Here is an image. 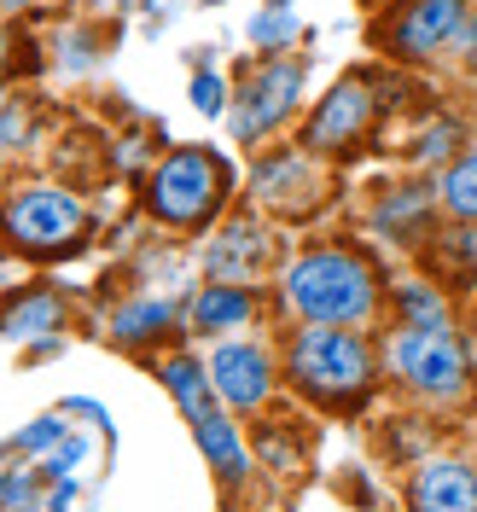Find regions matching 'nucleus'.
<instances>
[{"label":"nucleus","instance_id":"24","mask_svg":"<svg viewBox=\"0 0 477 512\" xmlns=\"http://www.w3.org/2000/svg\"><path fill=\"white\" fill-rule=\"evenodd\" d=\"M274 6H286V0H274Z\"/></svg>","mask_w":477,"mask_h":512},{"label":"nucleus","instance_id":"5","mask_svg":"<svg viewBox=\"0 0 477 512\" xmlns=\"http://www.w3.org/2000/svg\"><path fill=\"white\" fill-rule=\"evenodd\" d=\"M82 222H88L82 204L59 187H30L6 204V233L35 256H53L64 245H76L82 239Z\"/></svg>","mask_w":477,"mask_h":512},{"label":"nucleus","instance_id":"4","mask_svg":"<svg viewBox=\"0 0 477 512\" xmlns=\"http://www.w3.org/2000/svg\"><path fill=\"white\" fill-rule=\"evenodd\" d=\"M390 367L425 396H460L466 384V350L448 338V326H402L390 338Z\"/></svg>","mask_w":477,"mask_h":512},{"label":"nucleus","instance_id":"6","mask_svg":"<svg viewBox=\"0 0 477 512\" xmlns=\"http://www.w3.org/2000/svg\"><path fill=\"white\" fill-rule=\"evenodd\" d=\"M297 99H303V70H297V64H268V70H256L245 99H239V111H233V134H239V140L268 134L274 123H286L291 111H297Z\"/></svg>","mask_w":477,"mask_h":512},{"label":"nucleus","instance_id":"11","mask_svg":"<svg viewBox=\"0 0 477 512\" xmlns=\"http://www.w3.org/2000/svg\"><path fill=\"white\" fill-rule=\"evenodd\" d=\"M251 320V291L245 286H204L192 303V326L198 332H227V326H245Z\"/></svg>","mask_w":477,"mask_h":512},{"label":"nucleus","instance_id":"15","mask_svg":"<svg viewBox=\"0 0 477 512\" xmlns=\"http://www.w3.org/2000/svg\"><path fill=\"white\" fill-rule=\"evenodd\" d=\"M47 332H59V303H53V297L35 291V297H24V303L6 309V338L24 344V338H47Z\"/></svg>","mask_w":477,"mask_h":512},{"label":"nucleus","instance_id":"7","mask_svg":"<svg viewBox=\"0 0 477 512\" xmlns=\"http://www.w3.org/2000/svg\"><path fill=\"white\" fill-rule=\"evenodd\" d=\"M460 24H466V0H408L390 30V47L402 59H437L443 47H454Z\"/></svg>","mask_w":477,"mask_h":512},{"label":"nucleus","instance_id":"23","mask_svg":"<svg viewBox=\"0 0 477 512\" xmlns=\"http://www.w3.org/2000/svg\"><path fill=\"white\" fill-rule=\"evenodd\" d=\"M454 47H460V53H466V59L477 64V18H466V24H460V35H454Z\"/></svg>","mask_w":477,"mask_h":512},{"label":"nucleus","instance_id":"22","mask_svg":"<svg viewBox=\"0 0 477 512\" xmlns=\"http://www.w3.org/2000/svg\"><path fill=\"white\" fill-rule=\"evenodd\" d=\"M448 140H454V128H431V134H425V146H419V158H443L448 152Z\"/></svg>","mask_w":477,"mask_h":512},{"label":"nucleus","instance_id":"10","mask_svg":"<svg viewBox=\"0 0 477 512\" xmlns=\"http://www.w3.org/2000/svg\"><path fill=\"white\" fill-rule=\"evenodd\" d=\"M414 507L425 512H472L477 507V478L460 466V460H437V466H425L414 483Z\"/></svg>","mask_w":477,"mask_h":512},{"label":"nucleus","instance_id":"16","mask_svg":"<svg viewBox=\"0 0 477 512\" xmlns=\"http://www.w3.org/2000/svg\"><path fill=\"white\" fill-rule=\"evenodd\" d=\"M443 204L460 222H477V152H466V158L443 175Z\"/></svg>","mask_w":477,"mask_h":512},{"label":"nucleus","instance_id":"19","mask_svg":"<svg viewBox=\"0 0 477 512\" xmlns=\"http://www.w3.org/2000/svg\"><path fill=\"white\" fill-rule=\"evenodd\" d=\"M291 35H297V18H291L286 6H268V12H256L251 18V41L256 47H286Z\"/></svg>","mask_w":477,"mask_h":512},{"label":"nucleus","instance_id":"21","mask_svg":"<svg viewBox=\"0 0 477 512\" xmlns=\"http://www.w3.org/2000/svg\"><path fill=\"white\" fill-rule=\"evenodd\" d=\"M192 105L216 117V111L227 105V99H222V76H192Z\"/></svg>","mask_w":477,"mask_h":512},{"label":"nucleus","instance_id":"3","mask_svg":"<svg viewBox=\"0 0 477 512\" xmlns=\"http://www.w3.org/2000/svg\"><path fill=\"white\" fill-rule=\"evenodd\" d=\"M222 198V163L204 158V152H175L152 169V216L175 227L204 222Z\"/></svg>","mask_w":477,"mask_h":512},{"label":"nucleus","instance_id":"1","mask_svg":"<svg viewBox=\"0 0 477 512\" xmlns=\"http://www.w3.org/2000/svg\"><path fill=\"white\" fill-rule=\"evenodd\" d=\"M286 297L309 320H367L373 315V274L350 251H315L291 262Z\"/></svg>","mask_w":477,"mask_h":512},{"label":"nucleus","instance_id":"2","mask_svg":"<svg viewBox=\"0 0 477 512\" xmlns=\"http://www.w3.org/2000/svg\"><path fill=\"white\" fill-rule=\"evenodd\" d=\"M291 373H297L303 390L344 402V396H361V390H367L373 355H367V344H361L355 332H338V320H320L315 332H297V344H291Z\"/></svg>","mask_w":477,"mask_h":512},{"label":"nucleus","instance_id":"9","mask_svg":"<svg viewBox=\"0 0 477 512\" xmlns=\"http://www.w3.org/2000/svg\"><path fill=\"white\" fill-rule=\"evenodd\" d=\"M367 123H373V94H367V82H344V88H332V99L315 111V123H309V146L338 152V146H350Z\"/></svg>","mask_w":477,"mask_h":512},{"label":"nucleus","instance_id":"20","mask_svg":"<svg viewBox=\"0 0 477 512\" xmlns=\"http://www.w3.org/2000/svg\"><path fill=\"white\" fill-rule=\"evenodd\" d=\"M18 443L30 448V454H47V448H59V443H64V425H59V419H35V425L24 431V437H18Z\"/></svg>","mask_w":477,"mask_h":512},{"label":"nucleus","instance_id":"12","mask_svg":"<svg viewBox=\"0 0 477 512\" xmlns=\"http://www.w3.org/2000/svg\"><path fill=\"white\" fill-rule=\"evenodd\" d=\"M192 431H198V448L210 454V466H216V472H222L227 483H239V478H245V448H239L233 425H227V419L216 414V408H210L204 419H192Z\"/></svg>","mask_w":477,"mask_h":512},{"label":"nucleus","instance_id":"17","mask_svg":"<svg viewBox=\"0 0 477 512\" xmlns=\"http://www.w3.org/2000/svg\"><path fill=\"white\" fill-rule=\"evenodd\" d=\"M169 303H134V309H117V320H111V332L123 338V344H140V338H152V332H163L169 326Z\"/></svg>","mask_w":477,"mask_h":512},{"label":"nucleus","instance_id":"14","mask_svg":"<svg viewBox=\"0 0 477 512\" xmlns=\"http://www.w3.org/2000/svg\"><path fill=\"white\" fill-rule=\"evenodd\" d=\"M256 262H262V233L256 227H233L222 245L210 251V274L216 280H245Z\"/></svg>","mask_w":477,"mask_h":512},{"label":"nucleus","instance_id":"13","mask_svg":"<svg viewBox=\"0 0 477 512\" xmlns=\"http://www.w3.org/2000/svg\"><path fill=\"white\" fill-rule=\"evenodd\" d=\"M163 384H169V396L181 402V414H187V419H204V414H210V373H204L198 361L175 355V361L163 367Z\"/></svg>","mask_w":477,"mask_h":512},{"label":"nucleus","instance_id":"8","mask_svg":"<svg viewBox=\"0 0 477 512\" xmlns=\"http://www.w3.org/2000/svg\"><path fill=\"white\" fill-rule=\"evenodd\" d=\"M268 355L251 350V344H222V350L210 355V384L222 390L227 408H256L262 396H268Z\"/></svg>","mask_w":477,"mask_h":512},{"label":"nucleus","instance_id":"18","mask_svg":"<svg viewBox=\"0 0 477 512\" xmlns=\"http://www.w3.org/2000/svg\"><path fill=\"white\" fill-rule=\"evenodd\" d=\"M402 315H408V326H448L443 297H437L431 286H408L402 291Z\"/></svg>","mask_w":477,"mask_h":512}]
</instances>
